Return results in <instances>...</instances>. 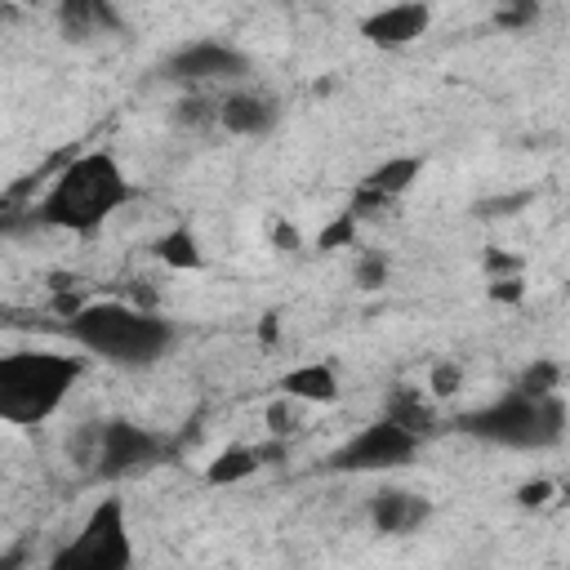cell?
Instances as JSON below:
<instances>
[{
    "label": "cell",
    "mask_w": 570,
    "mask_h": 570,
    "mask_svg": "<svg viewBox=\"0 0 570 570\" xmlns=\"http://www.w3.org/2000/svg\"><path fill=\"white\" fill-rule=\"evenodd\" d=\"M129 200H134V183L125 178V169L107 151H89V156H76L53 178V187L40 196L31 218L62 232H94Z\"/></svg>",
    "instance_id": "cell-1"
},
{
    "label": "cell",
    "mask_w": 570,
    "mask_h": 570,
    "mask_svg": "<svg viewBox=\"0 0 570 570\" xmlns=\"http://www.w3.org/2000/svg\"><path fill=\"white\" fill-rule=\"evenodd\" d=\"M67 338L94 356H102L107 365L120 370H142L156 365L169 343H174V325L147 307H129V303H85L67 316Z\"/></svg>",
    "instance_id": "cell-2"
},
{
    "label": "cell",
    "mask_w": 570,
    "mask_h": 570,
    "mask_svg": "<svg viewBox=\"0 0 570 570\" xmlns=\"http://www.w3.org/2000/svg\"><path fill=\"white\" fill-rule=\"evenodd\" d=\"M459 428L485 445L503 450H552L566 436V405L557 392L512 387L490 405H476L459 419Z\"/></svg>",
    "instance_id": "cell-3"
},
{
    "label": "cell",
    "mask_w": 570,
    "mask_h": 570,
    "mask_svg": "<svg viewBox=\"0 0 570 570\" xmlns=\"http://www.w3.org/2000/svg\"><path fill=\"white\" fill-rule=\"evenodd\" d=\"M80 356L62 352H9L0 361V419L45 423L80 379Z\"/></svg>",
    "instance_id": "cell-4"
},
{
    "label": "cell",
    "mask_w": 570,
    "mask_h": 570,
    "mask_svg": "<svg viewBox=\"0 0 570 570\" xmlns=\"http://www.w3.org/2000/svg\"><path fill=\"white\" fill-rule=\"evenodd\" d=\"M53 566L67 570H129L134 548H129V525H125V503L120 499H98L85 525L53 552Z\"/></svg>",
    "instance_id": "cell-5"
},
{
    "label": "cell",
    "mask_w": 570,
    "mask_h": 570,
    "mask_svg": "<svg viewBox=\"0 0 570 570\" xmlns=\"http://www.w3.org/2000/svg\"><path fill=\"white\" fill-rule=\"evenodd\" d=\"M419 432H410L405 423H396V419H374L370 428H361L347 445H338L334 454H330V472H383V468H401V463H410L414 454H419Z\"/></svg>",
    "instance_id": "cell-6"
},
{
    "label": "cell",
    "mask_w": 570,
    "mask_h": 570,
    "mask_svg": "<svg viewBox=\"0 0 570 570\" xmlns=\"http://www.w3.org/2000/svg\"><path fill=\"white\" fill-rule=\"evenodd\" d=\"M160 436L129 423V419H107L94 428V472L98 476H129L138 468H151L160 459Z\"/></svg>",
    "instance_id": "cell-7"
},
{
    "label": "cell",
    "mask_w": 570,
    "mask_h": 570,
    "mask_svg": "<svg viewBox=\"0 0 570 570\" xmlns=\"http://www.w3.org/2000/svg\"><path fill=\"white\" fill-rule=\"evenodd\" d=\"M165 76L169 80H187V85H205V80H240L249 76V58L223 40H191L178 53L165 58Z\"/></svg>",
    "instance_id": "cell-8"
},
{
    "label": "cell",
    "mask_w": 570,
    "mask_h": 570,
    "mask_svg": "<svg viewBox=\"0 0 570 570\" xmlns=\"http://www.w3.org/2000/svg\"><path fill=\"white\" fill-rule=\"evenodd\" d=\"M428 22H432L428 0H392L361 18V36L374 49H405L428 31Z\"/></svg>",
    "instance_id": "cell-9"
},
{
    "label": "cell",
    "mask_w": 570,
    "mask_h": 570,
    "mask_svg": "<svg viewBox=\"0 0 570 570\" xmlns=\"http://www.w3.org/2000/svg\"><path fill=\"white\" fill-rule=\"evenodd\" d=\"M281 120V107L272 94H258V89H236L218 102V125L236 138H263L272 134Z\"/></svg>",
    "instance_id": "cell-10"
},
{
    "label": "cell",
    "mask_w": 570,
    "mask_h": 570,
    "mask_svg": "<svg viewBox=\"0 0 570 570\" xmlns=\"http://www.w3.org/2000/svg\"><path fill=\"white\" fill-rule=\"evenodd\" d=\"M419 169H423V160L419 156H396V160H387V165H379L374 174H365L361 178V187H356V196H352V214L356 218H365V214H374V209H383V205H392V196H401L414 178H419Z\"/></svg>",
    "instance_id": "cell-11"
},
{
    "label": "cell",
    "mask_w": 570,
    "mask_h": 570,
    "mask_svg": "<svg viewBox=\"0 0 570 570\" xmlns=\"http://www.w3.org/2000/svg\"><path fill=\"white\" fill-rule=\"evenodd\" d=\"M432 517V503L414 490H379L370 499V521L379 534H410Z\"/></svg>",
    "instance_id": "cell-12"
},
{
    "label": "cell",
    "mask_w": 570,
    "mask_h": 570,
    "mask_svg": "<svg viewBox=\"0 0 570 570\" xmlns=\"http://www.w3.org/2000/svg\"><path fill=\"white\" fill-rule=\"evenodd\" d=\"M58 22H62L67 40H89V36H102V31H120V18H116L111 0H62Z\"/></svg>",
    "instance_id": "cell-13"
},
{
    "label": "cell",
    "mask_w": 570,
    "mask_h": 570,
    "mask_svg": "<svg viewBox=\"0 0 570 570\" xmlns=\"http://www.w3.org/2000/svg\"><path fill=\"white\" fill-rule=\"evenodd\" d=\"M281 392H285L289 401H321V405H330V401H338V379H334L330 365L312 361V365L289 370V374L281 379Z\"/></svg>",
    "instance_id": "cell-14"
},
{
    "label": "cell",
    "mask_w": 570,
    "mask_h": 570,
    "mask_svg": "<svg viewBox=\"0 0 570 570\" xmlns=\"http://www.w3.org/2000/svg\"><path fill=\"white\" fill-rule=\"evenodd\" d=\"M272 454H281L276 445H227L209 468H205V481L209 485H232V481H245L249 472H258L263 468V459H272Z\"/></svg>",
    "instance_id": "cell-15"
},
{
    "label": "cell",
    "mask_w": 570,
    "mask_h": 570,
    "mask_svg": "<svg viewBox=\"0 0 570 570\" xmlns=\"http://www.w3.org/2000/svg\"><path fill=\"white\" fill-rule=\"evenodd\" d=\"M387 419H396V423H405L410 432H432V405H428V396L419 392V387H392L387 392Z\"/></svg>",
    "instance_id": "cell-16"
},
{
    "label": "cell",
    "mask_w": 570,
    "mask_h": 570,
    "mask_svg": "<svg viewBox=\"0 0 570 570\" xmlns=\"http://www.w3.org/2000/svg\"><path fill=\"white\" fill-rule=\"evenodd\" d=\"M156 254H160L165 263H174V267H200V249H196L191 232H169V236L156 245Z\"/></svg>",
    "instance_id": "cell-17"
},
{
    "label": "cell",
    "mask_w": 570,
    "mask_h": 570,
    "mask_svg": "<svg viewBox=\"0 0 570 570\" xmlns=\"http://www.w3.org/2000/svg\"><path fill=\"white\" fill-rule=\"evenodd\" d=\"M557 379H561V370H557L552 361H534V365L517 379V387H525V392H557Z\"/></svg>",
    "instance_id": "cell-18"
},
{
    "label": "cell",
    "mask_w": 570,
    "mask_h": 570,
    "mask_svg": "<svg viewBox=\"0 0 570 570\" xmlns=\"http://www.w3.org/2000/svg\"><path fill=\"white\" fill-rule=\"evenodd\" d=\"M356 236V214L352 209H343L325 232H321V249H338V245H347Z\"/></svg>",
    "instance_id": "cell-19"
},
{
    "label": "cell",
    "mask_w": 570,
    "mask_h": 570,
    "mask_svg": "<svg viewBox=\"0 0 570 570\" xmlns=\"http://www.w3.org/2000/svg\"><path fill=\"white\" fill-rule=\"evenodd\" d=\"M267 423H272V432H276V436H289V432L298 428V414H294V405H289V401H276V405L267 410Z\"/></svg>",
    "instance_id": "cell-20"
},
{
    "label": "cell",
    "mask_w": 570,
    "mask_h": 570,
    "mask_svg": "<svg viewBox=\"0 0 570 570\" xmlns=\"http://www.w3.org/2000/svg\"><path fill=\"white\" fill-rule=\"evenodd\" d=\"M383 276H387V263H383V258H365V263L356 267V285H365V289H379Z\"/></svg>",
    "instance_id": "cell-21"
},
{
    "label": "cell",
    "mask_w": 570,
    "mask_h": 570,
    "mask_svg": "<svg viewBox=\"0 0 570 570\" xmlns=\"http://www.w3.org/2000/svg\"><path fill=\"white\" fill-rule=\"evenodd\" d=\"M454 387H459V370H454V365H436V370H432V392H436V396H450Z\"/></svg>",
    "instance_id": "cell-22"
},
{
    "label": "cell",
    "mask_w": 570,
    "mask_h": 570,
    "mask_svg": "<svg viewBox=\"0 0 570 570\" xmlns=\"http://www.w3.org/2000/svg\"><path fill=\"white\" fill-rule=\"evenodd\" d=\"M548 490H552L548 481H534V485H521V503H525V508H534V503H543V499H548Z\"/></svg>",
    "instance_id": "cell-23"
},
{
    "label": "cell",
    "mask_w": 570,
    "mask_h": 570,
    "mask_svg": "<svg viewBox=\"0 0 570 570\" xmlns=\"http://www.w3.org/2000/svg\"><path fill=\"white\" fill-rule=\"evenodd\" d=\"M490 294H494V298H521V281H494Z\"/></svg>",
    "instance_id": "cell-24"
}]
</instances>
